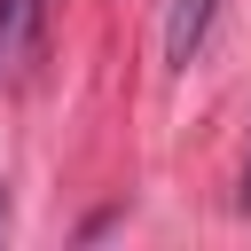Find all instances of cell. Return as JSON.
I'll list each match as a JSON object with an SVG mask.
<instances>
[{"mask_svg":"<svg viewBox=\"0 0 251 251\" xmlns=\"http://www.w3.org/2000/svg\"><path fill=\"white\" fill-rule=\"evenodd\" d=\"M39 39H47V0H0V78H24Z\"/></svg>","mask_w":251,"mask_h":251,"instance_id":"1","label":"cell"},{"mask_svg":"<svg viewBox=\"0 0 251 251\" xmlns=\"http://www.w3.org/2000/svg\"><path fill=\"white\" fill-rule=\"evenodd\" d=\"M235 204H243V212H251V165H243V188H235Z\"/></svg>","mask_w":251,"mask_h":251,"instance_id":"3","label":"cell"},{"mask_svg":"<svg viewBox=\"0 0 251 251\" xmlns=\"http://www.w3.org/2000/svg\"><path fill=\"white\" fill-rule=\"evenodd\" d=\"M204 24H212V0H173V24H165V63H188L204 47Z\"/></svg>","mask_w":251,"mask_h":251,"instance_id":"2","label":"cell"}]
</instances>
